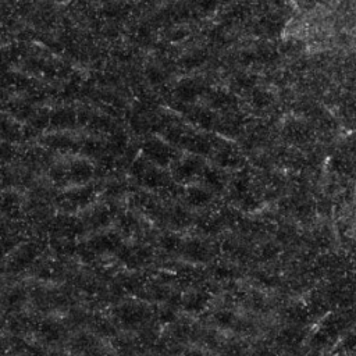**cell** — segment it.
<instances>
[{
  "label": "cell",
  "mask_w": 356,
  "mask_h": 356,
  "mask_svg": "<svg viewBox=\"0 0 356 356\" xmlns=\"http://www.w3.org/2000/svg\"><path fill=\"white\" fill-rule=\"evenodd\" d=\"M14 155V149L13 146L6 142V140H2L0 142V162H9L11 157Z\"/></svg>",
  "instance_id": "obj_10"
},
{
  "label": "cell",
  "mask_w": 356,
  "mask_h": 356,
  "mask_svg": "<svg viewBox=\"0 0 356 356\" xmlns=\"http://www.w3.org/2000/svg\"><path fill=\"white\" fill-rule=\"evenodd\" d=\"M21 200L13 192L0 194V211L10 217H17L20 215Z\"/></svg>",
  "instance_id": "obj_6"
},
{
  "label": "cell",
  "mask_w": 356,
  "mask_h": 356,
  "mask_svg": "<svg viewBox=\"0 0 356 356\" xmlns=\"http://www.w3.org/2000/svg\"><path fill=\"white\" fill-rule=\"evenodd\" d=\"M20 136H21L20 125L9 116L0 114V138L6 142H13Z\"/></svg>",
  "instance_id": "obj_5"
},
{
  "label": "cell",
  "mask_w": 356,
  "mask_h": 356,
  "mask_svg": "<svg viewBox=\"0 0 356 356\" xmlns=\"http://www.w3.org/2000/svg\"><path fill=\"white\" fill-rule=\"evenodd\" d=\"M95 191L89 185H81L80 188L71 189L63 196V203L70 207H82L87 206L93 198Z\"/></svg>",
  "instance_id": "obj_4"
},
{
  "label": "cell",
  "mask_w": 356,
  "mask_h": 356,
  "mask_svg": "<svg viewBox=\"0 0 356 356\" xmlns=\"http://www.w3.org/2000/svg\"><path fill=\"white\" fill-rule=\"evenodd\" d=\"M35 255H37L35 246H25V248L20 251V254L17 255L14 262H16L18 267H24V266L29 265L35 259Z\"/></svg>",
  "instance_id": "obj_9"
},
{
  "label": "cell",
  "mask_w": 356,
  "mask_h": 356,
  "mask_svg": "<svg viewBox=\"0 0 356 356\" xmlns=\"http://www.w3.org/2000/svg\"><path fill=\"white\" fill-rule=\"evenodd\" d=\"M45 145L50 148L52 151L63 152V153L77 152L81 148L78 140L74 139L70 135L64 134V132H56V134L48 135L45 138Z\"/></svg>",
  "instance_id": "obj_1"
},
{
  "label": "cell",
  "mask_w": 356,
  "mask_h": 356,
  "mask_svg": "<svg viewBox=\"0 0 356 356\" xmlns=\"http://www.w3.org/2000/svg\"><path fill=\"white\" fill-rule=\"evenodd\" d=\"M116 245V239L113 235H99V237L93 238L91 242H89V248L95 252H104V251H110L114 248Z\"/></svg>",
  "instance_id": "obj_7"
},
{
  "label": "cell",
  "mask_w": 356,
  "mask_h": 356,
  "mask_svg": "<svg viewBox=\"0 0 356 356\" xmlns=\"http://www.w3.org/2000/svg\"><path fill=\"white\" fill-rule=\"evenodd\" d=\"M67 173H68V181L82 185L91 180L95 170L88 160H74L67 166Z\"/></svg>",
  "instance_id": "obj_2"
},
{
  "label": "cell",
  "mask_w": 356,
  "mask_h": 356,
  "mask_svg": "<svg viewBox=\"0 0 356 356\" xmlns=\"http://www.w3.org/2000/svg\"><path fill=\"white\" fill-rule=\"evenodd\" d=\"M78 123V114L71 109L63 108L56 110L50 114L49 124L53 127L54 130H71Z\"/></svg>",
  "instance_id": "obj_3"
},
{
  "label": "cell",
  "mask_w": 356,
  "mask_h": 356,
  "mask_svg": "<svg viewBox=\"0 0 356 356\" xmlns=\"http://www.w3.org/2000/svg\"><path fill=\"white\" fill-rule=\"evenodd\" d=\"M41 334L44 335V338L49 342L57 341L61 337V329L59 324L52 323V322H45L41 324Z\"/></svg>",
  "instance_id": "obj_8"
},
{
  "label": "cell",
  "mask_w": 356,
  "mask_h": 356,
  "mask_svg": "<svg viewBox=\"0 0 356 356\" xmlns=\"http://www.w3.org/2000/svg\"><path fill=\"white\" fill-rule=\"evenodd\" d=\"M108 220H109V215L106 210H97V211H93V215H92L91 217V222L93 226H104V224H108Z\"/></svg>",
  "instance_id": "obj_11"
},
{
  "label": "cell",
  "mask_w": 356,
  "mask_h": 356,
  "mask_svg": "<svg viewBox=\"0 0 356 356\" xmlns=\"http://www.w3.org/2000/svg\"><path fill=\"white\" fill-rule=\"evenodd\" d=\"M22 299H24V294L21 291H14L9 295V303L10 305H17V303L21 302Z\"/></svg>",
  "instance_id": "obj_12"
}]
</instances>
